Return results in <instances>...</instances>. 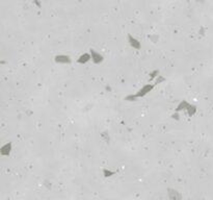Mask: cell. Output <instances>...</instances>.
<instances>
[{
	"instance_id": "6da1fadb",
	"label": "cell",
	"mask_w": 213,
	"mask_h": 200,
	"mask_svg": "<svg viewBox=\"0 0 213 200\" xmlns=\"http://www.w3.org/2000/svg\"><path fill=\"white\" fill-rule=\"evenodd\" d=\"M167 197L169 200H182V194L175 189L169 188L167 189Z\"/></svg>"
},
{
	"instance_id": "7a4b0ae2",
	"label": "cell",
	"mask_w": 213,
	"mask_h": 200,
	"mask_svg": "<svg viewBox=\"0 0 213 200\" xmlns=\"http://www.w3.org/2000/svg\"><path fill=\"white\" fill-rule=\"evenodd\" d=\"M153 87L154 85H145L144 88H142V89H141V90H139V92L137 93L136 95L134 96H132V98H135V97H140V96H144V95H146L147 93L148 92H150V91L152 90V89H153Z\"/></svg>"
},
{
	"instance_id": "3957f363",
	"label": "cell",
	"mask_w": 213,
	"mask_h": 200,
	"mask_svg": "<svg viewBox=\"0 0 213 200\" xmlns=\"http://www.w3.org/2000/svg\"><path fill=\"white\" fill-rule=\"evenodd\" d=\"M128 39H129V43L131 44V46H133V47L136 48V49H139V48H140V44H139V42L135 39V38H133L131 35H129Z\"/></svg>"
},
{
	"instance_id": "277c9868",
	"label": "cell",
	"mask_w": 213,
	"mask_h": 200,
	"mask_svg": "<svg viewBox=\"0 0 213 200\" xmlns=\"http://www.w3.org/2000/svg\"><path fill=\"white\" fill-rule=\"evenodd\" d=\"M91 54H92V58L96 64L100 63L102 60V56L100 54H98L97 52H95V50H91Z\"/></svg>"
},
{
	"instance_id": "5b68a950",
	"label": "cell",
	"mask_w": 213,
	"mask_h": 200,
	"mask_svg": "<svg viewBox=\"0 0 213 200\" xmlns=\"http://www.w3.org/2000/svg\"><path fill=\"white\" fill-rule=\"evenodd\" d=\"M55 60L58 63H69L70 58L69 56H66V55H59V56H56Z\"/></svg>"
},
{
	"instance_id": "8992f818",
	"label": "cell",
	"mask_w": 213,
	"mask_h": 200,
	"mask_svg": "<svg viewBox=\"0 0 213 200\" xmlns=\"http://www.w3.org/2000/svg\"><path fill=\"white\" fill-rule=\"evenodd\" d=\"M89 58H91V56H89L87 53H84V54H82L81 56H80L79 60H77V62L80 63V64H82V63H86L87 60H89Z\"/></svg>"
},
{
	"instance_id": "52a82bcc",
	"label": "cell",
	"mask_w": 213,
	"mask_h": 200,
	"mask_svg": "<svg viewBox=\"0 0 213 200\" xmlns=\"http://www.w3.org/2000/svg\"><path fill=\"white\" fill-rule=\"evenodd\" d=\"M187 110H188V114H189V116H192L193 114L196 112V106H194V105H189Z\"/></svg>"
},
{
	"instance_id": "ba28073f",
	"label": "cell",
	"mask_w": 213,
	"mask_h": 200,
	"mask_svg": "<svg viewBox=\"0 0 213 200\" xmlns=\"http://www.w3.org/2000/svg\"><path fill=\"white\" fill-rule=\"evenodd\" d=\"M103 173H104L105 177H109V176H111V175L114 174L113 171H109V170H106V169H104V170H103Z\"/></svg>"
},
{
	"instance_id": "9c48e42d",
	"label": "cell",
	"mask_w": 213,
	"mask_h": 200,
	"mask_svg": "<svg viewBox=\"0 0 213 200\" xmlns=\"http://www.w3.org/2000/svg\"><path fill=\"white\" fill-rule=\"evenodd\" d=\"M173 118H176L177 120H178V119H179V116H178V114H174V115H173Z\"/></svg>"
}]
</instances>
